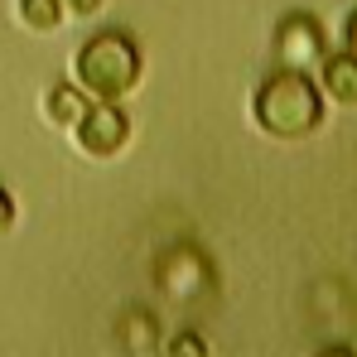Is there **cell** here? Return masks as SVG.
<instances>
[{
  "label": "cell",
  "instance_id": "cell-8",
  "mask_svg": "<svg viewBox=\"0 0 357 357\" xmlns=\"http://www.w3.org/2000/svg\"><path fill=\"white\" fill-rule=\"evenodd\" d=\"M116 338H121V348H130V353H155L160 348V324L145 309H130L116 324Z\"/></svg>",
  "mask_w": 357,
  "mask_h": 357
},
{
  "label": "cell",
  "instance_id": "cell-9",
  "mask_svg": "<svg viewBox=\"0 0 357 357\" xmlns=\"http://www.w3.org/2000/svg\"><path fill=\"white\" fill-rule=\"evenodd\" d=\"M15 20H20V29H29V34H54L68 15H63L59 0H20V5H15Z\"/></svg>",
  "mask_w": 357,
  "mask_h": 357
},
{
  "label": "cell",
  "instance_id": "cell-6",
  "mask_svg": "<svg viewBox=\"0 0 357 357\" xmlns=\"http://www.w3.org/2000/svg\"><path fill=\"white\" fill-rule=\"evenodd\" d=\"M319 92L324 102H338V107H357V59L343 54H324L319 63Z\"/></svg>",
  "mask_w": 357,
  "mask_h": 357
},
{
  "label": "cell",
  "instance_id": "cell-3",
  "mask_svg": "<svg viewBox=\"0 0 357 357\" xmlns=\"http://www.w3.org/2000/svg\"><path fill=\"white\" fill-rule=\"evenodd\" d=\"M271 49H275V63H280V68L314 73V68L324 63V54H328V39H324V24H319L314 15H285V20L275 24Z\"/></svg>",
  "mask_w": 357,
  "mask_h": 357
},
{
  "label": "cell",
  "instance_id": "cell-11",
  "mask_svg": "<svg viewBox=\"0 0 357 357\" xmlns=\"http://www.w3.org/2000/svg\"><path fill=\"white\" fill-rule=\"evenodd\" d=\"M63 15H73V20H92L97 10H102V0H59Z\"/></svg>",
  "mask_w": 357,
  "mask_h": 357
},
{
  "label": "cell",
  "instance_id": "cell-1",
  "mask_svg": "<svg viewBox=\"0 0 357 357\" xmlns=\"http://www.w3.org/2000/svg\"><path fill=\"white\" fill-rule=\"evenodd\" d=\"M251 121L275 140H304V135H314L324 126V92H319V82L309 73L280 68L256 87Z\"/></svg>",
  "mask_w": 357,
  "mask_h": 357
},
{
  "label": "cell",
  "instance_id": "cell-2",
  "mask_svg": "<svg viewBox=\"0 0 357 357\" xmlns=\"http://www.w3.org/2000/svg\"><path fill=\"white\" fill-rule=\"evenodd\" d=\"M73 82L92 97V102H121L135 82H140V49L130 34L107 29L97 39H87L73 59Z\"/></svg>",
  "mask_w": 357,
  "mask_h": 357
},
{
  "label": "cell",
  "instance_id": "cell-7",
  "mask_svg": "<svg viewBox=\"0 0 357 357\" xmlns=\"http://www.w3.org/2000/svg\"><path fill=\"white\" fill-rule=\"evenodd\" d=\"M87 107H92V97H87L77 82H54V87L44 92V116L54 121L59 130H73Z\"/></svg>",
  "mask_w": 357,
  "mask_h": 357
},
{
  "label": "cell",
  "instance_id": "cell-12",
  "mask_svg": "<svg viewBox=\"0 0 357 357\" xmlns=\"http://www.w3.org/2000/svg\"><path fill=\"white\" fill-rule=\"evenodd\" d=\"M10 222H15V198L10 188H0V232H10Z\"/></svg>",
  "mask_w": 357,
  "mask_h": 357
},
{
  "label": "cell",
  "instance_id": "cell-4",
  "mask_svg": "<svg viewBox=\"0 0 357 357\" xmlns=\"http://www.w3.org/2000/svg\"><path fill=\"white\" fill-rule=\"evenodd\" d=\"M73 140H77V150L82 155H92V160H112L126 150V140H130V116L121 112L116 102H92L82 121L73 126Z\"/></svg>",
  "mask_w": 357,
  "mask_h": 357
},
{
  "label": "cell",
  "instance_id": "cell-10",
  "mask_svg": "<svg viewBox=\"0 0 357 357\" xmlns=\"http://www.w3.org/2000/svg\"><path fill=\"white\" fill-rule=\"evenodd\" d=\"M169 353H174V357H203V353H208V343H203V333H178L174 343H169Z\"/></svg>",
  "mask_w": 357,
  "mask_h": 357
},
{
  "label": "cell",
  "instance_id": "cell-13",
  "mask_svg": "<svg viewBox=\"0 0 357 357\" xmlns=\"http://www.w3.org/2000/svg\"><path fill=\"white\" fill-rule=\"evenodd\" d=\"M343 44H348V54L357 59V10L348 15V24H343Z\"/></svg>",
  "mask_w": 357,
  "mask_h": 357
},
{
  "label": "cell",
  "instance_id": "cell-5",
  "mask_svg": "<svg viewBox=\"0 0 357 357\" xmlns=\"http://www.w3.org/2000/svg\"><path fill=\"white\" fill-rule=\"evenodd\" d=\"M160 290L169 299H198L213 290V266H208V256L198 251V246H174V251H165L160 256Z\"/></svg>",
  "mask_w": 357,
  "mask_h": 357
}]
</instances>
